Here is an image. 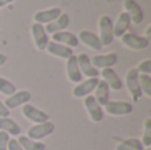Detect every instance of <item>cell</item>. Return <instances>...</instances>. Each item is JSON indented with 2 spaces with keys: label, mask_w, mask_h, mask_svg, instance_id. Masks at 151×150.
I'll use <instances>...</instances> for the list:
<instances>
[{
  "label": "cell",
  "mask_w": 151,
  "mask_h": 150,
  "mask_svg": "<svg viewBox=\"0 0 151 150\" xmlns=\"http://www.w3.org/2000/svg\"><path fill=\"white\" fill-rule=\"evenodd\" d=\"M99 27V41L102 47H107L114 40V29H113V20L110 16L104 15L98 21Z\"/></svg>",
  "instance_id": "obj_1"
},
{
  "label": "cell",
  "mask_w": 151,
  "mask_h": 150,
  "mask_svg": "<svg viewBox=\"0 0 151 150\" xmlns=\"http://www.w3.org/2000/svg\"><path fill=\"white\" fill-rule=\"evenodd\" d=\"M56 130V125L52 121L41 122V124H35L28 129L27 137L31 138L33 141H41L42 138L48 137V136L53 134Z\"/></svg>",
  "instance_id": "obj_2"
},
{
  "label": "cell",
  "mask_w": 151,
  "mask_h": 150,
  "mask_svg": "<svg viewBox=\"0 0 151 150\" xmlns=\"http://www.w3.org/2000/svg\"><path fill=\"white\" fill-rule=\"evenodd\" d=\"M138 76H139L138 71H137L135 68H133V69H130V71H127L126 77H125L126 88H127V90H129V93H130L134 102H138L139 98L143 96V93H142V90H141V87H139Z\"/></svg>",
  "instance_id": "obj_3"
},
{
  "label": "cell",
  "mask_w": 151,
  "mask_h": 150,
  "mask_svg": "<svg viewBox=\"0 0 151 150\" xmlns=\"http://www.w3.org/2000/svg\"><path fill=\"white\" fill-rule=\"evenodd\" d=\"M121 41L125 47L134 50H143L150 45V40L145 36H137L134 33H125L121 37Z\"/></svg>",
  "instance_id": "obj_4"
},
{
  "label": "cell",
  "mask_w": 151,
  "mask_h": 150,
  "mask_svg": "<svg viewBox=\"0 0 151 150\" xmlns=\"http://www.w3.org/2000/svg\"><path fill=\"white\" fill-rule=\"evenodd\" d=\"M83 105L85 109L88 112L89 117L91 118L93 122H101L104 120V110H102V106L97 102V100L94 98V96L89 94L83 98Z\"/></svg>",
  "instance_id": "obj_5"
},
{
  "label": "cell",
  "mask_w": 151,
  "mask_h": 150,
  "mask_svg": "<svg viewBox=\"0 0 151 150\" xmlns=\"http://www.w3.org/2000/svg\"><path fill=\"white\" fill-rule=\"evenodd\" d=\"M23 116L25 118H28L29 121H32L33 124H41V122H47L49 121V114L45 113L44 110L36 108L35 105L31 104H25L23 105Z\"/></svg>",
  "instance_id": "obj_6"
},
{
  "label": "cell",
  "mask_w": 151,
  "mask_h": 150,
  "mask_svg": "<svg viewBox=\"0 0 151 150\" xmlns=\"http://www.w3.org/2000/svg\"><path fill=\"white\" fill-rule=\"evenodd\" d=\"M123 7H125V12H127L129 16H130L131 23H134L135 25H139L145 19L143 9H142L141 4L137 0H125Z\"/></svg>",
  "instance_id": "obj_7"
},
{
  "label": "cell",
  "mask_w": 151,
  "mask_h": 150,
  "mask_svg": "<svg viewBox=\"0 0 151 150\" xmlns=\"http://www.w3.org/2000/svg\"><path fill=\"white\" fill-rule=\"evenodd\" d=\"M31 32H32V37H33L35 45L37 47V49L39 50L47 49V45L49 43V37H48V33L45 32L44 25L33 23L31 27Z\"/></svg>",
  "instance_id": "obj_8"
},
{
  "label": "cell",
  "mask_w": 151,
  "mask_h": 150,
  "mask_svg": "<svg viewBox=\"0 0 151 150\" xmlns=\"http://www.w3.org/2000/svg\"><path fill=\"white\" fill-rule=\"evenodd\" d=\"M105 109L111 116H127L133 113V105L127 101H109Z\"/></svg>",
  "instance_id": "obj_9"
},
{
  "label": "cell",
  "mask_w": 151,
  "mask_h": 150,
  "mask_svg": "<svg viewBox=\"0 0 151 150\" xmlns=\"http://www.w3.org/2000/svg\"><path fill=\"white\" fill-rule=\"evenodd\" d=\"M77 61H78V66H80V71L82 73V76H86L88 79H98L99 76L98 69L93 66L90 57L86 53H80L77 56Z\"/></svg>",
  "instance_id": "obj_10"
},
{
  "label": "cell",
  "mask_w": 151,
  "mask_h": 150,
  "mask_svg": "<svg viewBox=\"0 0 151 150\" xmlns=\"http://www.w3.org/2000/svg\"><path fill=\"white\" fill-rule=\"evenodd\" d=\"M31 98H32L31 92H28V90H19V92H15L12 96H9L4 101V105L11 110V109H15L28 104L31 101Z\"/></svg>",
  "instance_id": "obj_11"
},
{
  "label": "cell",
  "mask_w": 151,
  "mask_h": 150,
  "mask_svg": "<svg viewBox=\"0 0 151 150\" xmlns=\"http://www.w3.org/2000/svg\"><path fill=\"white\" fill-rule=\"evenodd\" d=\"M61 13H63L61 12V8H58V7L37 11L33 15V23L41 24V25L42 24H49V23H52V21H55Z\"/></svg>",
  "instance_id": "obj_12"
},
{
  "label": "cell",
  "mask_w": 151,
  "mask_h": 150,
  "mask_svg": "<svg viewBox=\"0 0 151 150\" xmlns=\"http://www.w3.org/2000/svg\"><path fill=\"white\" fill-rule=\"evenodd\" d=\"M91 64H93L94 68H111L115 64L118 63V56L115 52H110V53H105V55H97L93 56L90 58Z\"/></svg>",
  "instance_id": "obj_13"
},
{
  "label": "cell",
  "mask_w": 151,
  "mask_h": 150,
  "mask_svg": "<svg viewBox=\"0 0 151 150\" xmlns=\"http://www.w3.org/2000/svg\"><path fill=\"white\" fill-rule=\"evenodd\" d=\"M98 81H99L98 79H88V80H85V81H81L80 84H77L73 88L72 93H73V96L77 98H82V97L85 98L86 96H89L91 92H94Z\"/></svg>",
  "instance_id": "obj_14"
},
{
  "label": "cell",
  "mask_w": 151,
  "mask_h": 150,
  "mask_svg": "<svg viewBox=\"0 0 151 150\" xmlns=\"http://www.w3.org/2000/svg\"><path fill=\"white\" fill-rule=\"evenodd\" d=\"M77 37H78V41L85 44L86 47H89L93 50H101L102 48H104L101 44V41H99V37L91 31L82 29V31H80V33H78Z\"/></svg>",
  "instance_id": "obj_15"
},
{
  "label": "cell",
  "mask_w": 151,
  "mask_h": 150,
  "mask_svg": "<svg viewBox=\"0 0 151 150\" xmlns=\"http://www.w3.org/2000/svg\"><path fill=\"white\" fill-rule=\"evenodd\" d=\"M52 41L58 43V44H63L65 47H69L73 49L74 47H78L80 45V41H78V37L76 36L74 33L69 31H63V32H57V33L52 35Z\"/></svg>",
  "instance_id": "obj_16"
},
{
  "label": "cell",
  "mask_w": 151,
  "mask_h": 150,
  "mask_svg": "<svg viewBox=\"0 0 151 150\" xmlns=\"http://www.w3.org/2000/svg\"><path fill=\"white\" fill-rule=\"evenodd\" d=\"M131 25V19L127 12H121L118 16L117 21L113 23V29H114V37H122L125 33H127L129 28Z\"/></svg>",
  "instance_id": "obj_17"
},
{
  "label": "cell",
  "mask_w": 151,
  "mask_h": 150,
  "mask_svg": "<svg viewBox=\"0 0 151 150\" xmlns=\"http://www.w3.org/2000/svg\"><path fill=\"white\" fill-rule=\"evenodd\" d=\"M69 23H70V19H69L68 13H61L55 21L47 24L44 28H45V32H47V33L53 35V33H57V32L66 31Z\"/></svg>",
  "instance_id": "obj_18"
},
{
  "label": "cell",
  "mask_w": 151,
  "mask_h": 150,
  "mask_svg": "<svg viewBox=\"0 0 151 150\" xmlns=\"http://www.w3.org/2000/svg\"><path fill=\"white\" fill-rule=\"evenodd\" d=\"M66 74H68V79L74 84H80L82 81L83 76L80 71V66H78L77 56L73 55L66 60Z\"/></svg>",
  "instance_id": "obj_19"
},
{
  "label": "cell",
  "mask_w": 151,
  "mask_h": 150,
  "mask_svg": "<svg viewBox=\"0 0 151 150\" xmlns=\"http://www.w3.org/2000/svg\"><path fill=\"white\" fill-rule=\"evenodd\" d=\"M101 76L104 77V81L107 84L109 89H113V90H121L122 89L123 84H122V81H121L119 76L117 74V72H115L113 68L102 69Z\"/></svg>",
  "instance_id": "obj_20"
},
{
  "label": "cell",
  "mask_w": 151,
  "mask_h": 150,
  "mask_svg": "<svg viewBox=\"0 0 151 150\" xmlns=\"http://www.w3.org/2000/svg\"><path fill=\"white\" fill-rule=\"evenodd\" d=\"M47 50L48 53L56 56V57L64 58V60H68L70 56H73V49L69 47H65L63 44H58L55 41H49L47 45Z\"/></svg>",
  "instance_id": "obj_21"
},
{
  "label": "cell",
  "mask_w": 151,
  "mask_h": 150,
  "mask_svg": "<svg viewBox=\"0 0 151 150\" xmlns=\"http://www.w3.org/2000/svg\"><path fill=\"white\" fill-rule=\"evenodd\" d=\"M94 98L97 100V102L101 106H105L107 102H109V97H110V89L107 87V84L104 81V80H99L98 84H97L96 89H94Z\"/></svg>",
  "instance_id": "obj_22"
},
{
  "label": "cell",
  "mask_w": 151,
  "mask_h": 150,
  "mask_svg": "<svg viewBox=\"0 0 151 150\" xmlns=\"http://www.w3.org/2000/svg\"><path fill=\"white\" fill-rule=\"evenodd\" d=\"M0 130L5 132L9 136H20L21 128L19 126V124L16 121H13L9 117H0Z\"/></svg>",
  "instance_id": "obj_23"
},
{
  "label": "cell",
  "mask_w": 151,
  "mask_h": 150,
  "mask_svg": "<svg viewBox=\"0 0 151 150\" xmlns=\"http://www.w3.org/2000/svg\"><path fill=\"white\" fill-rule=\"evenodd\" d=\"M17 141L24 150H45L47 149L44 142L33 141V140H31V138H28L27 136H20Z\"/></svg>",
  "instance_id": "obj_24"
},
{
  "label": "cell",
  "mask_w": 151,
  "mask_h": 150,
  "mask_svg": "<svg viewBox=\"0 0 151 150\" xmlns=\"http://www.w3.org/2000/svg\"><path fill=\"white\" fill-rule=\"evenodd\" d=\"M145 146L142 145L141 140L138 138H127V140L121 141L117 145L115 150H143Z\"/></svg>",
  "instance_id": "obj_25"
},
{
  "label": "cell",
  "mask_w": 151,
  "mask_h": 150,
  "mask_svg": "<svg viewBox=\"0 0 151 150\" xmlns=\"http://www.w3.org/2000/svg\"><path fill=\"white\" fill-rule=\"evenodd\" d=\"M138 81H139V87H141L142 93H143L145 96H147V97H151V77H150V74L139 73Z\"/></svg>",
  "instance_id": "obj_26"
},
{
  "label": "cell",
  "mask_w": 151,
  "mask_h": 150,
  "mask_svg": "<svg viewBox=\"0 0 151 150\" xmlns=\"http://www.w3.org/2000/svg\"><path fill=\"white\" fill-rule=\"evenodd\" d=\"M15 92H17V90H16V85L13 84V82H11L9 80L0 76V93H3V94L9 97V96H12Z\"/></svg>",
  "instance_id": "obj_27"
},
{
  "label": "cell",
  "mask_w": 151,
  "mask_h": 150,
  "mask_svg": "<svg viewBox=\"0 0 151 150\" xmlns=\"http://www.w3.org/2000/svg\"><path fill=\"white\" fill-rule=\"evenodd\" d=\"M141 142L145 148H151V118H147L145 121V132Z\"/></svg>",
  "instance_id": "obj_28"
},
{
  "label": "cell",
  "mask_w": 151,
  "mask_h": 150,
  "mask_svg": "<svg viewBox=\"0 0 151 150\" xmlns=\"http://www.w3.org/2000/svg\"><path fill=\"white\" fill-rule=\"evenodd\" d=\"M137 71L138 73H142V74H150L151 73V60L147 58V60H143L139 63V65L137 66Z\"/></svg>",
  "instance_id": "obj_29"
},
{
  "label": "cell",
  "mask_w": 151,
  "mask_h": 150,
  "mask_svg": "<svg viewBox=\"0 0 151 150\" xmlns=\"http://www.w3.org/2000/svg\"><path fill=\"white\" fill-rule=\"evenodd\" d=\"M8 142H9V134L0 130V150H8Z\"/></svg>",
  "instance_id": "obj_30"
},
{
  "label": "cell",
  "mask_w": 151,
  "mask_h": 150,
  "mask_svg": "<svg viewBox=\"0 0 151 150\" xmlns=\"http://www.w3.org/2000/svg\"><path fill=\"white\" fill-rule=\"evenodd\" d=\"M8 150H24L21 148V145L19 144L17 140L15 138H9V142H8Z\"/></svg>",
  "instance_id": "obj_31"
},
{
  "label": "cell",
  "mask_w": 151,
  "mask_h": 150,
  "mask_svg": "<svg viewBox=\"0 0 151 150\" xmlns=\"http://www.w3.org/2000/svg\"><path fill=\"white\" fill-rule=\"evenodd\" d=\"M11 110L4 105V102L0 101V117H9Z\"/></svg>",
  "instance_id": "obj_32"
},
{
  "label": "cell",
  "mask_w": 151,
  "mask_h": 150,
  "mask_svg": "<svg viewBox=\"0 0 151 150\" xmlns=\"http://www.w3.org/2000/svg\"><path fill=\"white\" fill-rule=\"evenodd\" d=\"M5 63H7V56L3 55V53H0V66H3Z\"/></svg>",
  "instance_id": "obj_33"
},
{
  "label": "cell",
  "mask_w": 151,
  "mask_h": 150,
  "mask_svg": "<svg viewBox=\"0 0 151 150\" xmlns=\"http://www.w3.org/2000/svg\"><path fill=\"white\" fill-rule=\"evenodd\" d=\"M15 1V0H0V7H4V5L9 4V3Z\"/></svg>",
  "instance_id": "obj_34"
},
{
  "label": "cell",
  "mask_w": 151,
  "mask_h": 150,
  "mask_svg": "<svg viewBox=\"0 0 151 150\" xmlns=\"http://www.w3.org/2000/svg\"><path fill=\"white\" fill-rule=\"evenodd\" d=\"M150 33H151V25L147 27V29H146V35H145V37H146V39H149V40H150Z\"/></svg>",
  "instance_id": "obj_35"
},
{
  "label": "cell",
  "mask_w": 151,
  "mask_h": 150,
  "mask_svg": "<svg viewBox=\"0 0 151 150\" xmlns=\"http://www.w3.org/2000/svg\"><path fill=\"white\" fill-rule=\"evenodd\" d=\"M143 150H151V148H145Z\"/></svg>",
  "instance_id": "obj_36"
}]
</instances>
